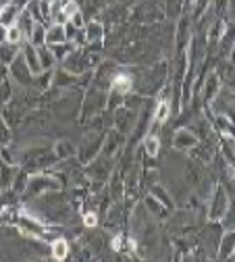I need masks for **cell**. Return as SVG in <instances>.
<instances>
[{
	"mask_svg": "<svg viewBox=\"0 0 235 262\" xmlns=\"http://www.w3.org/2000/svg\"><path fill=\"white\" fill-rule=\"evenodd\" d=\"M175 144L177 146H191V144H196V138L194 136H187V134H177V138H175Z\"/></svg>",
	"mask_w": 235,
	"mask_h": 262,
	"instance_id": "4",
	"label": "cell"
},
{
	"mask_svg": "<svg viewBox=\"0 0 235 262\" xmlns=\"http://www.w3.org/2000/svg\"><path fill=\"white\" fill-rule=\"evenodd\" d=\"M129 88H131L129 77H125V75H123V77H117V79H115V85H113V90H115V92L123 94V92H127Z\"/></svg>",
	"mask_w": 235,
	"mask_h": 262,
	"instance_id": "3",
	"label": "cell"
},
{
	"mask_svg": "<svg viewBox=\"0 0 235 262\" xmlns=\"http://www.w3.org/2000/svg\"><path fill=\"white\" fill-rule=\"evenodd\" d=\"M52 31H54V34H48V40H50V42H58V40H62V38H65V36L60 34V31H62L60 27H56V29H52Z\"/></svg>",
	"mask_w": 235,
	"mask_h": 262,
	"instance_id": "8",
	"label": "cell"
},
{
	"mask_svg": "<svg viewBox=\"0 0 235 262\" xmlns=\"http://www.w3.org/2000/svg\"><path fill=\"white\" fill-rule=\"evenodd\" d=\"M50 256H52V260H58V262L67 260V256H69V244H67V239H62V237L54 239L50 246Z\"/></svg>",
	"mask_w": 235,
	"mask_h": 262,
	"instance_id": "1",
	"label": "cell"
},
{
	"mask_svg": "<svg viewBox=\"0 0 235 262\" xmlns=\"http://www.w3.org/2000/svg\"><path fill=\"white\" fill-rule=\"evenodd\" d=\"M113 248H115V250H121V237H115V239H113Z\"/></svg>",
	"mask_w": 235,
	"mask_h": 262,
	"instance_id": "9",
	"label": "cell"
},
{
	"mask_svg": "<svg viewBox=\"0 0 235 262\" xmlns=\"http://www.w3.org/2000/svg\"><path fill=\"white\" fill-rule=\"evenodd\" d=\"M9 7V0H0V15H3V9Z\"/></svg>",
	"mask_w": 235,
	"mask_h": 262,
	"instance_id": "10",
	"label": "cell"
},
{
	"mask_svg": "<svg viewBox=\"0 0 235 262\" xmlns=\"http://www.w3.org/2000/svg\"><path fill=\"white\" fill-rule=\"evenodd\" d=\"M166 117H169V104H166L164 100L158 104V111H156V119L158 121H164Z\"/></svg>",
	"mask_w": 235,
	"mask_h": 262,
	"instance_id": "5",
	"label": "cell"
},
{
	"mask_svg": "<svg viewBox=\"0 0 235 262\" xmlns=\"http://www.w3.org/2000/svg\"><path fill=\"white\" fill-rule=\"evenodd\" d=\"M96 223H98V216H96L94 212H88V214L83 216V225H86V227H96Z\"/></svg>",
	"mask_w": 235,
	"mask_h": 262,
	"instance_id": "7",
	"label": "cell"
},
{
	"mask_svg": "<svg viewBox=\"0 0 235 262\" xmlns=\"http://www.w3.org/2000/svg\"><path fill=\"white\" fill-rule=\"evenodd\" d=\"M146 150H148L150 156H156V152H158V140H156V138H148V142H146Z\"/></svg>",
	"mask_w": 235,
	"mask_h": 262,
	"instance_id": "6",
	"label": "cell"
},
{
	"mask_svg": "<svg viewBox=\"0 0 235 262\" xmlns=\"http://www.w3.org/2000/svg\"><path fill=\"white\" fill-rule=\"evenodd\" d=\"M7 40H9V44H17V42L21 40V27H19V25H9V29H7Z\"/></svg>",
	"mask_w": 235,
	"mask_h": 262,
	"instance_id": "2",
	"label": "cell"
}]
</instances>
